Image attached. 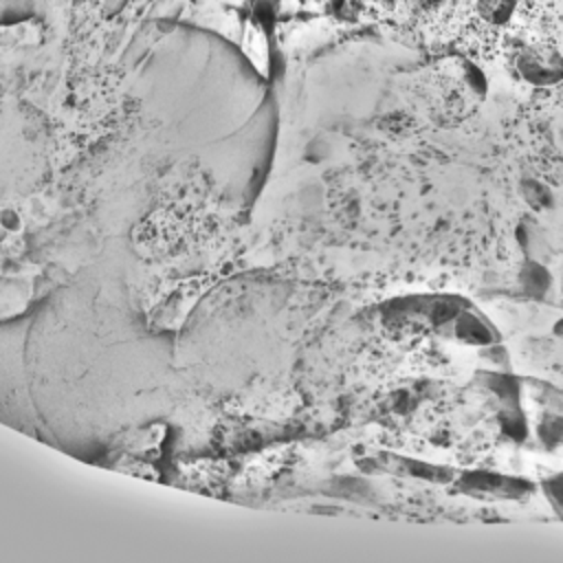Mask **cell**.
Listing matches in <instances>:
<instances>
[{
	"label": "cell",
	"mask_w": 563,
	"mask_h": 563,
	"mask_svg": "<svg viewBox=\"0 0 563 563\" xmlns=\"http://www.w3.org/2000/svg\"><path fill=\"white\" fill-rule=\"evenodd\" d=\"M48 169L44 128L31 119H0V196L35 189Z\"/></svg>",
	"instance_id": "6da1fadb"
},
{
	"label": "cell",
	"mask_w": 563,
	"mask_h": 563,
	"mask_svg": "<svg viewBox=\"0 0 563 563\" xmlns=\"http://www.w3.org/2000/svg\"><path fill=\"white\" fill-rule=\"evenodd\" d=\"M292 2H295V7H299V9H314V7L323 4L325 0H292Z\"/></svg>",
	"instance_id": "7a4b0ae2"
}]
</instances>
